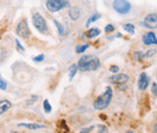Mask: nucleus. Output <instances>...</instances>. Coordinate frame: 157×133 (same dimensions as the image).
<instances>
[{"label":"nucleus","instance_id":"nucleus-1","mask_svg":"<svg viewBox=\"0 0 157 133\" xmlns=\"http://www.w3.org/2000/svg\"><path fill=\"white\" fill-rule=\"evenodd\" d=\"M78 70L82 72L96 71L101 66L100 59L95 55H82L78 62Z\"/></svg>","mask_w":157,"mask_h":133},{"label":"nucleus","instance_id":"nucleus-2","mask_svg":"<svg viewBox=\"0 0 157 133\" xmlns=\"http://www.w3.org/2000/svg\"><path fill=\"white\" fill-rule=\"evenodd\" d=\"M112 99V89L111 87H107L106 91L101 94L93 103V107L96 110H105L107 109Z\"/></svg>","mask_w":157,"mask_h":133},{"label":"nucleus","instance_id":"nucleus-3","mask_svg":"<svg viewBox=\"0 0 157 133\" xmlns=\"http://www.w3.org/2000/svg\"><path fill=\"white\" fill-rule=\"evenodd\" d=\"M32 23L34 27L40 33H48L49 31V27H48L46 20L43 18L40 13H34L32 15Z\"/></svg>","mask_w":157,"mask_h":133},{"label":"nucleus","instance_id":"nucleus-4","mask_svg":"<svg viewBox=\"0 0 157 133\" xmlns=\"http://www.w3.org/2000/svg\"><path fill=\"white\" fill-rule=\"evenodd\" d=\"M70 5L69 0H46V6L51 13H56Z\"/></svg>","mask_w":157,"mask_h":133},{"label":"nucleus","instance_id":"nucleus-5","mask_svg":"<svg viewBox=\"0 0 157 133\" xmlns=\"http://www.w3.org/2000/svg\"><path fill=\"white\" fill-rule=\"evenodd\" d=\"M112 8L117 14L127 15L131 11V4L127 0H113Z\"/></svg>","mask_w":157,"mask_h":133},{"label":"nucleus","instance_id":"nucleus-6","mask_svg":"<svg viewBox=\"0 0 157 133\" xmlns=\"http://www.w3.org/2000/svg\"><path fill=\"white\" fill-rule=\"evenodd\" d=\"M16 31L17 35L23 38V39H28L30 36V29H29L26 19H23L19 21V23L17 25Z\"/></svg>","mask_w":157,"mask_h":133},{"label":"nucleus","instance_id":"nucleus-7","mask_svg":"<svg viewBox=\"0 0 157 133\" xmlns=\"http://www.w3.org/2000/svg\"><path fill=\"white\" fill-rule=\"evenodd\" d=\"M129 81V76L123 74V73H120V74H115L110 77L109 79V82L112 85H115L116 87H120V85H125Z\"/></svg>","mask_w":157,"mask_h":133},{"label":"nucleus","instance_id":"nucleus-8","mask_svg":"<svg viewBox=\"0 0 157 133\" xmlns=\"http://www.w3.org/2000/svg\"><path fill=\"white\" fill-rule=\"evenodd\" d=\"M141 25H143L146 28L153 29L157 27V14H148L145 17L143 23H140Z\"/></svg>","mask_w":157,"mask_h":133},{"label":"nucleus","instance_id":"nucleus-9","mask_svg":"<svg viewBox=\"0 0 157 133\" xmlns=\"http://www.w3.org/2000/svg\"><path fill=\"white\" fill-rule=\"evenodd\" d=\"M149 85V77L147 76L146 72H142L139 76L138 80V88L141 91H145L146 89L148 88Z\"/></svg>","mask_w":157,"mask_h":133},{"label":"nucleus","instance_id":"nucleus-10","mask_svg":"<svg viewBox=\"0 0 157 133\" xmlns=\"http://www.w3.org/2000/svg\"><path fill=\"white\" fill-rule=\"evenodd\" d=\"M143 44L146 46H151V45H157V37L156 34L153 31H149L146 34H143Z\"/></svg>","mask_w":157,"mask_h":133},{"label":"nucleus","instance_id":"nucleus-11","mask_svg":"<svg viewBox=\"0 0 157 133\" xmlns=\"http://www.w3.org/2000/svg\"><path fill=\"white\" fill-rule=\"evenodd\" d=\"M68 16L72 20H78L81 17V10L78 7H71L68 10Z\"/></svg>","mask_w":157,"mask_h":133},{"label":"nucleus","instance_id":"nucleus-12","mask_svg":"<svg viewBox=\"0 0 157 133\" xmlns=\"http://www.w3.org/2000/svg\"><path fill=\"white\" fill-rule=\"evenodd\" d=\"M19 127H26L28 129H33V130H36V129H40V128H46L47 126L45 124H39V123H19L17 124Z\"/></svg>","mask_w":157,"mask_h":133},{"label":"nucleus","instance_id":"nucleus-13","mask_svg":"<svg viewBox=\"0 0 157 133\" xmlns=\"http://www.w3.org/2000/svg\"><path fill=\"white\" fill-rule=\"evenodd\" d=\"M100 33H101V30H100L99 28L92 27L86 31V37L88 38V39H93V38L100 35Z\"/></svg>","mask_w":157,"mask_h":133},{"label":"nucleus","instance_id":"nucleus-14","mask_svg":"<svg viewBox=\"0 0 157 133\" xmlns=\"http://www.w3.org/2000/svg\"><path fill=\"white\" fill-rule=\"evenodd\" d=\"M11 107L12 103L9 100H1V102H0V114L2 115L7 112L9 109H11Z\"/></svg>","mask_w":157,"mask_h":133},{"label":"nucleus","instance_id":"nucleus-15","mask_svg":"<svg viewBox=\"0 0 157 133\" xmlns=\"http://www.w3.org/2000/svg\"><path fill=\"white\" fill-rule=\"evenodd\" d=\"M78 70V64H72V65L69 67L68 72H69V80H70V81H72V80L74 79V77L76 76Z\"/></svg>","mask_w":157,"mask_h":133},{"label":"nucleus","instance_id":"nucleus-16","mask_svg":"<svg viewBox=\"0 0 157 133\" xmlns=\"http://www.w3.org/2000/svg\"><path fill=\"white\" fill-rule=\"evenodd\" d=\"M100 18H101V16H100L99 14H93L92 16H90L88 20H87L86 23H85V26L86 27H89V25L92 23H95L96 20H98Z\"/></svg>","mask_w":157,"mask_h":133},{"label":"nucleus","instance_id":"nucleus-17","mask_svg":"<svg viewBox=\"0 0 157 133\" xmlns=\"http://www.w3.org/2000/svg\"><path fill=\"white\" fill-rule=\"evenodd\" d=\"M54 23L55 24L56 28H57V31H58V34L60 36H64L65 35V29L63 27V25L61 24L57 20H54Z\"/></svg>","mask_w":157,"mask_h":133},{"label":"nucleus","instance_id":"nucleus-18","mask_svg":"<svg viewBox=\"0 0 157 133\" xmlns=\"http://www.w3.org/2000/svg\"><path fill=\"white\" fill-rule=\"evenodd\" d=\"M123 29H124V31L132 34V35L135 33V25L132 23H125L123 25Z\"/></svg>","mask_w":157,"mask_h":133},{"label":"nucleus","instance_id":"nucleus-19","mask_svg":"<svg viewBox=\"0 0 157 133\" xmlns=\"http://www.w3.org/2000/svg\"><path fill=\"white\" fill-rule=\"evenodd\" d=\"M89 45L88 44H85V45H78L76 46V53L77 54H82L88 49Z\"/></svg>","mask_w":157,"mask_h":133},{"label":"nucleus","instance_id":"nucleus-20","mask_svg":"<svg viewBox=\"0 0 157 133\" xmlns=\"http://www.w3.org/2000/svg\"><path fill=\"white\" fill-rule=\"evenodd\" d=\"M43 108H44V111H45L46 113H51V105L50 104V102L48 99H45L43 102Z\"/></svg>","mask_w":157,"mask_h":133},{"label":"nucleus","instance_id":"nucleus-21","mask_svg":"<svg viewBox=\"0 0 157 133\" xmlns=\"http://www.w3.org/2000/svg\"><path fill=\"white\" fill-rule=\"evenodd\" d=\"M155 54H156V49H150V50L146 51V53L143 54V57L145 58H150V57H153Z\"/></svg>","mask_w":157,"mask_h":133},{"label":"nucleus","instance_id":"nucleus-22","mask_svg":"<svg viewBox=\"0 0 157 133\" xmlns=\"http://www.w3.org/2000/svg\"><path fill=\"white\" fill-rule=\"evenodd\" d=\"M112 31H115V26H113L112 23H109V24L106 25V26H105V32L111 33Z\"/></svg>","mask_w":157,"mask_h":133},{"label":"nucleus","instance_id":"nucleus-23","mask_svg":"<svg viewBox=\"0 0 157 133\" xmlns=\"http://www.w3.org/2000/svg\"><path fill=\"white\" fill-rule=\"evenodd\" d=\"M44 59H45V54H41L37 55V57H33V61H35V62H42Z\"/></svg>","mask_w":157,"mask_h":133},{"label":"nucleus","instance_id":"nucleus-24","mask_svg":"<svg viewBox=\"0 0 157 133\" xmlns=\"http://www.w3.org/2000/svg\"><path fill=\"white\" fill-rule=\"evenodd\" d=\"M135 59H136V60H143V59H145L143 54L142 51H137V53L135 54Z\"/></svg>","mask_w":157,"mask_h":133},{"label":"nucleus","instance_id":"nucleus-25","mask_svg":"<svg viewBox=\"0 0 157 133\" xmlns=\"http://www.w3.org/2000/svg\"><path fill=\"white\" fill-rule=\"evenodd\" d=\"M16 45H17V50H19V51H21V53H23V51H24V48L23 47V45H21L20 43L19 39H16Z\"/></svg>","mask_w":157,"mask_h":133},{"label":"nucleus","instance_id":"nucleus-26","mask_svg":"<svg viewBox=\"0 0 157 133\" xmlns=\"http://www.w3.org/2000/svg\"><path fill=\"white\" fill-rule=\"evenodd\" d=\"M109 70H110L112 73H115V74H116V73L119 71V67L117 65H111L110 69H109Z\"/></svg>","mask_w":157,"mask_h":133},{"label":"nucleus","instance_id":"nucleus-27","mask_svg":"<svg viewBox=\"0 0 157 133\" xmlns=\"http://www.w3.org/2000/svg\"><path fill=\"white\" fill-rule=\"evenodd\" d=\"M94 128V125H91L90 127H85V128H82V129L78 132V133H89L91 130Z\"/></svg>","mask_w":157,"mask_h":133},{"label":"nucleus","instance_id":"nucleus-28","mask_svg":"<svg viewBox=\"0 0 157 133\" xmlns=\"http://www.w3.org/2000/svg\"><path fill=\"white\" fill-rule=\"evenodd\" d=\"M0 85H0V88H1V91H5V89L7 88V83L3 79L0 80Z\"/></svg>","mask_w":157,"mask_h":133},{"label":"nucleus","instance_id":"nucleus-29","mask_svg":"<svg viewBox=\"0 0 157 133\" xmlns=\"http://www.w3.org/2000/svg\"><path fill=\"white\" fill-rule=\"evenodd\" d=\"M98 133H108V128L105 125H99V132Z\"/></svg>","mask_w":157,"mask_h":133},{"label":"nucleus","instance_id":"nucleus-30","mask_svg":"<svg viewBox=\"0 0 157 133\" xmlns=\"http://www.w3.org/2000/svg\"><path fill=\"white\" fill-rule=\"evenodd\" d=\"M38 99V96L37 95H32L31 96V99H29L28 100V102H27V105H31V104H33V103L36 101Z\"/></svg>","mask_w":157,"mask_h":133},{"label":"nucleus","instance_id":"nucleus-31","mask_svg":"<svg viewBox=\"0 0 157 133\" xmlns=\"http://www.w3.org/2000/svg\"><path fill=\"white\" fill-rule=\"evenodd\" d=\"M151 92L154 94V95H157V84L153 83L151 87Z\"/></svg>","mask_w":157,"mask_h":133},{"label":"nucleus","instance_id":"nucleus-32","mask_svg":"<svg viewBox=\"0 0 157 133\" xmlns=\"http://www.w3.org/2000/svg\"><path fill=\"white\" fill-rule=\"evenodd\" d=\"M152 131H153V133H157V122L152 127Z\"/></svg>","mask_w":157,"mask_h":133},{"label":"nucleus","instance_id":"nucleus-33","mask_svg":"<svg viewBox=\"0 0 157 133\" xmlns=\"http://www.w3.org/2000/svg\"><path fill=\"white\" fill-rule=\"evenodd\" d=\"M116 37H117V38H121V37H122V34H121V33H117V34H116Z\"/></svg>","mask_w":157,"mask_h":133},{"label":"nucleus","instance_id":"nucleus-34","mask_svg":"<svg viewBox=\"0 0 157 133\" xmlns=\"http://www.w3.org/2000/svg\"><path fill=\"white\" fill-rule=\"evenodd\" d=\"M126 133H134V132H133V131H131V130H129V131H127Z\"/></svg>","mask_w":157,"mask_h":133},{"label":"nucleus","instance_id":"nucleus-35","mask_svg":"<svg viewBox=\"0 0 157 133\" xmlns=\"http://www.w3.org/2000/svg\"><path fill=\"white\" fill-rule=\"evenodd\" d=\"M12 133H15V131H13V132H12Z\"/></svg>","mask_w":157,"mask_h":133},{"label":"nucleus","instance_id":"nucleus-36","mask_svg":"<svg viewBox=\"0 0 157 133\" xmlns=\"http://www.w3.org/2000/svg\"><path fill=\"white\" fill-rule=\"evenodd\" d=\"M156 76H157V74H156Z\"/></svg>","mask_w":157,"mask_h":133}]
</instances>
